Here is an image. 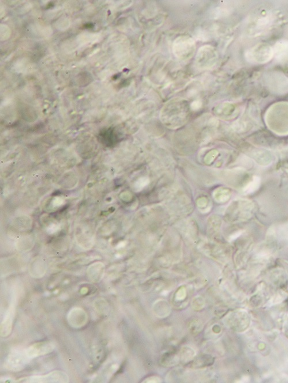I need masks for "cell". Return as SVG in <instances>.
<instances>
[{
	"mask_svg": "<svg viewBox=\"0 0 288 383\" xmlns=\"http://www.w3.org/2000/svg\"><path fill=\"white\" fill-rule=\"evenodd\" d=\"M246 56L250 62L266 63L274 57V48L266 44H258L250 48L246 52Z\"/></svg>",
	"mask_w": 288,
	"mask_h": 383,
	"instance_id": "cell-1",
	"label": "cell"
},
{
	"mask_svg": "<svg viewBox=\"0 0 288 383\" xmlns=\"http://www.w3.org/2000/svg\"><path fill=\"white\" fill-rule=\"evenodd\" d=\"M69 382L70 378L66 373L60 371H55L45 375L22 378L18 379L16 382L26 383H66Z\"/></svg>",
	"mask_w": 288,
	"mask_h": 383,
	"instance_id": "cell-2",
	"label": "cell"
},
{
	"mask_svg": "<svg viewBox=\"0 0 288 383\" xmlns=\"http://www.w3.org/2000/svg\"><path fill=\"white\" fill-rule=\"evenodd\" d=\"M194 41L190 37L180 36L174 41L173 52L178 58H188L194 52Z\"/></svg>",
	"mask_w": 288,
	"mask_h": 383,
	"instance_id": "cell-3",
	"label": "cell"
},
{
	"mask_svg": "<svg viewBox=\"0 0 288 383\" xmlns=\"http://www.w3.org/2000/svg\"><path fill=\"white\" fill-rule=\"evenodd\" d=\"M30 360L26 354V350L14 351L10 353L7 359L6 367L8 369L14 371H20L24 369Z\"/></svg>",
	"mask_w": 288,
	"mask_h": 383,
	"instance_id": "cell-4",
	"label": "cell"
},
{
	"mask_svg": "<svg viewBox=\"0 0 288 383\" xmlns=\"http://www.w3.org/2000/svg\"><path fill=\"white\" fill-rule=\"evenodd\" d=\"M55 345L50 341H42L33 344L26 350V354L30 359L50 354L55 349Z\"/></svg>",
	"mask_w": 288,
	"mask_h": 383,
	"instance_id": "cell-5",
	"label": "cell"
},
{
	"mask_svg": "<svg viewBox=\"0 0 288 383\" xmlns=\"http://www.w3.org/2000/svg\"><path fill=\"white\" fill-rule=\"evenodd\" d=\"M67 320L72 327L80 328L86 325L88 316L82 309L75 307L68 314Z\"/></svg>",
	"mask_w": 288,
	"mask_h": 383,
	"instance_id": "cell-6",
	"label": "cell"
},
{
	"mask_svg": "<svg viewBox=\"0 0 288 383\" xmlns=\"http://www.w3.org/2000/svg\"><path fill=\"white\" fill-rule=\"evenodd\" d=\"M248 154L253 160L262 166L270 165L274 160V155L270 151L260 148H252Z\"/></svg>",
	"mask_w": 288,
	"mask_h": 383,
	"instance_id": "cell-7",
	"label": "cell"
},
{
	"mask_svg": "<svg viewBox=\"0 0 288 383\" xmlns=\"http://www.w3.org/2000/svg\"><path fill=\"white\" fill-rule=\"evenodd\" d=\"M15 314V307L12 305L9 307L4 318L1 324V336L5 337L8 336L12 331L13 322Z\"/></svg>",
	"mask_w": 288,
	"mask_h": 383,
	"instance_id": "cell-8",
	"label": "cell"
},
{
	"mask_svg": "<svg viewBox=\"0 0 288 383\" xmlns=\"http://www.w3.org/2000/svg\"><path fill=\"white\" fill-rule=\"evenodd\" d=\"M274 52V56L279 63L288 64V41L282 40L276 43Z\"/></svg>",
	"mask_w": 288,
	"mask_h": 383,
	"instance_id": "cell-9",
	"label": "cell"
},
{
	"mask_svg": "<svg viewBox=\"0 0 288 383\" xmlns=\"http://www.w3.org/2000/svg\"><path fill=\"white\" fill-rule=\"evenodd\" d=\"M104 274V265L101 263L94 264L88 269V276L94 282H100Z\"/></svg>",
	"mask_w": 288,
	"mask_h": 383,
	"instance_id": "cell-10",
	"label": "cell"
},
{
	"mask_svg": "<svg viewBox=\"0 0 288 383\" xmlns=\"http://www.w3.org/2000/svg\"><path fill=\"white\" fill-rule=\"evenodd\" d=\"M260 184V179L259 177L254 176L251 181L246 184L244 188V192L246 193L254 192L259 188Z\"/></svg>",
	"mask_w": 288,
	"mask_h": 383,
	"instance_id": "cell-11",
	"label": "cell"
},
{
	"mask_svg": "<svg viewBox=\"0 0 288 383\" xmlns=\"http://www.w3.org/2000/svg\"><path fill=\"white\" fill-rule=\"evenodd\" d=\"M280 153L284 158L288 159V145L282 147L280 150Z\"/></svg>",
	"mask_w": 288,
	"mask_h": 383,
	"instance_id": "cell-12",
	"label": "cell"
},
{
	"mask_svg": "<svg viewBox=\"0 0 288 383\" xmlns=\"http://www.w3.org/2000/svg\"><path fill=\"white\" fill-rule=\"evenodd\" d=\"M202 102L200 101H195L191 104L192 109L194 110V111H196V110L200 109L202 108Z\"/></svg>",
	"mask_w": 288,
	"mask_h": 383,
	"instance_id": "cell-13",
	"label": "cell"
}]
</instances>
